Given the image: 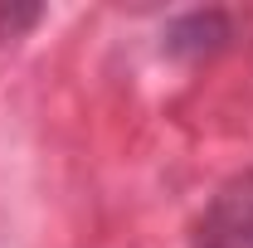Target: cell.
<instances>
[{"instance_id": "6da1fadb", "label": "cell", "mask_w": 253, "mask_h": 248, "mask_svg": "<svg viewBox=\"0 0 253 248\" xmlns=\"http://www.w3.org/2000/svg\"><path fill=\"white\" fill-rule=\"evenodd\" d=\"M190 248H253V170L224 180L195 219Z\"/></svg>"}, {"instance_id": "7a4b0ae2", "label": "cell", "mask_w": 253, "mask_h": 248, "mask_svg": "<svg viewBox=\"0 0 253 248\" xmlns=\"http://www.w3.org/2000/svg\"><path fill=\"white\" fill-rule=\"evenodd\" d=\"M224 39H229V20L219 10H195V15L170 25L166 44H170V54H210V49H219Z\"/></svg>"}]
</instances>
